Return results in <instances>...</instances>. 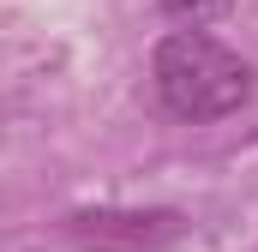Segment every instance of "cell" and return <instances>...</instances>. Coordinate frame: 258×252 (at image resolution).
<instances>
[{"instance_id":"obj_1","label":"cell","mask_w":258,"mask_h":252,"mask_svg":"<svg viewBox=\"0 0 258 252\" xmlns=\"http://www.w3.org/2000/svg\"><path fill=\"white\" fill-rule=\"evenodd\" d=\"M150 84L174 120H228L252 96V66L210 30H168L150 54Z\"/></svg>"},{"instance_id":"obj_2","label":"cell","mask_w":258,"mask_h":252,"mask_svg":"<svg viewBox=\"0 0 258 252\" xmlns=\"http://www.w3.org/2000/svg\"><path fill=\"white\" fill-rule=\"evenodd\" d=\"M60 234L78 252H168L186 240V216L168 204H90L66 216Z\"/></svg>"},{"instance_id":"obj_3","label":"cell","mask_w":258,"mask_h":252,"mask_svg":"<svg viewBox=\"0 0 258 252\" xmlns=\"http://www.w3.org/2000/svg\"><path fill=\"white\" fill-rule=\"evenodd\" d=\"M156 12H162V18H174L180 30H204L210 18H222V12H228V0H156Z\"/></svg>"}]
</instances>
